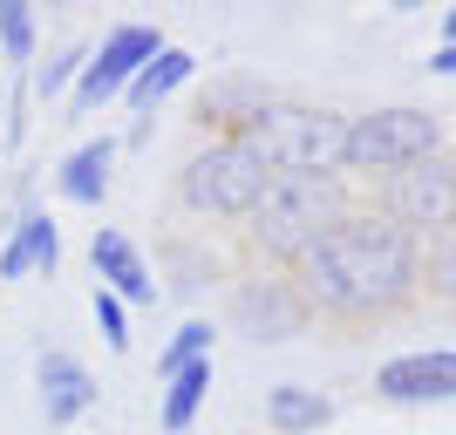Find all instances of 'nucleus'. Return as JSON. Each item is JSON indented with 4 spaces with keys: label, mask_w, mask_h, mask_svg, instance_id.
<instances>
[{
    "label": "nucleus",
    "mask_w": 456,
    "mask_h": 435,
    "mask_svg": "<svg viewBox=\"0 0 456 435\" xmlns=\"http://www.w3.org/2000/svg\"><path fill=\"white\" fill-rule=\"evenodd\" d=\"M89 259H95V286H110L123 306H136V300H157V279H151V259L123 238V231H110V225H95V238H89Z\"/></svg>",
    "instance_id": "nucleus-12"
},
{
    "label": "nucleus",
    "mask_w": 456,
    "mask_h": 435,
    "mask_svg": "<svg viewBox=\"0 0 456 435\" xmlns=\"http://www.w3.org/2000/svg\"><path fill=\"white\" fill-rule=\"evenodd\" d=\"M82 61H89V48H82V41H76V48H61V55H55V61H48V68L35 76V95H41V102H55V95L82 76Z\"/></svg>",
    "instance_id": "nucleus-20"
},
{
    "label": "nucleus",
    "mask_w": 456,
    "mask_h": 435,
    "mask_svg": "<svg viewBox=\"0 0 456 435\" xmlns=\"http://www.w3.org/2000/svg\"><path fill=\"white\" fill-rule=\"evenodd\" d=\"M273 102H280V95H273L259 76L225 68V76H211V89L198 95V123H205V130H225V136H246Z\"/></svg>",
    "instance_id": "nucleus-10"
},
{
    "label": "nucleus",
    "mask_w": 456,
    "mask_h": 435,
    "mask_svg": "<svg viewBox=\"0 0 456 435\" xmlns=\"http://www.w3.org/2000/svg\"><path fill=\"white\" fill-rule=\"evenodd\" d=\"M191 360H211V320H184L171 341H164V354H157V381L184 375Z\"/></svg>",
    "instance_id": "nucleus-18"
},
{
    "label": "nucleus",
    "mask_w": 456,
    "mask_h": 435,
    "mask_svg": "<svg viewBox=\"0 0 456 435\" xmlns=\"http://www.w3.org/2000/svg\"><path fill=\"white\" fill-rule=\"evenodd\" d=\"M381 218L409 238H450L456 231V164L429 157L381 184Z\"/></svg>",
    "instance_id": "nucleus-6"
},
{
    "label": "nucleus",
    "mask_w": 456,
    "mask_h": 435,
    "mask_svg": "<svg viewBox=\"0 0 456 435\" xmlns=\"http://www.w3.org/2000/svg\"><path fill=\"white\" fill-rule=\"evenodd\" d=\"M347 218V190L341 177H273V190L252 211V246L273 252L286 265H306L321 252V238Z\"/></svg>",
    "instance_id": "nucleus-2"
},
{
    "label": "nucleus",
    "mask_w": 456,
    "mask_h": 435,
    "mask_svg": "<svg viewBox=\"0 0 456 435\" xmlns=\"http://www.w3.org/2000/svg\"><path fill=\"white\" fill-rule=\"evenodd\" d=\"M205 395H211V360H191L184 375H171V381H164V401H157L164 429H171V435H184L191 422H198V408H205Z\"/></svg>",
    "instance_id": "nucleus-17"
},
{
    "label": "nucleus",
    "mask_w": 456,
    "mask_h": 435,
    "mask_svg": "<svg viewBox=\"0 0 456 435\" xmlns=\"http://www.w3.org/2000/svg\"><path fill=\"white\" fill-rule=\"evenodd\" d=\"M429 76H456V41H443L436 55H429Z\"/></svg>",
    "instance_id": "nucleus-23"
},
{
    "label": "nucleus",
    "mask_w": 456,
    "mask_h": 435,
    "mask_svg": "<svg viewBox=\"0 0 456 435\" xmlns=\"http://www.w3.org/2000/svg\"><path fill=\"white\" fill-rule=\"evenodd\" d=\"M61 265V231L48 211H20L14 238L0 246V279H20V272H55Z\"/></svg>",
    "instance_id": "nucleus-14"
},
{
    "label": "nucleus",
    "mask_w": 456,
    "mask_h": 435,
    "mask_svg": "<svg viewBox=\"0 0 456 435\" xmlns=\"http://www.w3.org/2000/svg\"><path fill=\"white\" fill-rule=\"evenodd\" d=\"M266 422H273V435H321L327 422H334V401H327L321 388L280 381V388H266Z\"/></svg>",
    "instance_id": "nucleus-15"
},
{
    "label": "nucleus",
    "mask_w": 456,
    "mask_h": 435,
    "mask_svg": "<svg viewBox=\"0 0 456 435\" xmlns=\"http://www.w3.org/2000/svg\"><path fill=\"white\" fill-rule=\"evenodd\" d=\"M239 143H252V157L273 177H334L347 157V116L314 102H273Z\"/></svg>",
    "instance_id": "nucleus-3"
},
{
    "label": "nucleus",
    "mask_w": 456,
    "mask_h": 435,
    "mask_svg": "<svg viewBox=\"0 0 456 435\" xmlns=\"http://www.w3.org/2000/svg\"><path fill=\"white\" fill-rule=\"evenodd\" d=\"M443 41H456V7H450V20H443Z\"/></svg>",
    "instance_id": "nucleus-25"
},
{
    "label": "nucleus",
    "mask_w": 456,
    "mask_h": 435,
    "mask_svg": "<svg viewBox=\"0 0 456 435\" xmlns=\"http://www.w3.org/2000/svg\"><path fill=\"white\" fill-rule=\"evenodd\" d=\"M436 150H443V123L429 109H368V116H347L341 171L395 177V171H409V164H429Z\"/></svg>",
    "instance_id": "nucleus-5"
},
{
    "label": "nucleus",
    "mask_w": 456,
    "mask_h": 435,
    "mask_svg": "<svg viewBox=\"0 0 456 435\" xmlns=\"http://www.w3.org/2000/svg\"><path fill=\"white\" fill-rule=\"evenodd\" d=\"M110 171H116V136H89V143H76V150L61 157L55 190L69 205H102L110 197Z\"/></svg>",
    "instance_id": "nucleus-13"
},
{
    "label": "nucleus",
    "mask_w": 456,
    "mask_h": 435,
    "mask_svg": "<svg viewBox=\"0 0 456 435\" xmlns=\"http://www.w3.org/2000/svg\"><path fill=\"white\" fill-rule=\"evenodd\" d=\"M0 55L14 61H35V7L28 0H0Z\"/></svg>",
    "instance_id": "nucleus-19"
},
{
    "label": "nucleus",
    "mask_w": 456,
    "mask_h": 435,
    "mask_svg": "<svg viewBox=\"0 0 456 435\" xmlns=\"http://www.w3.org/2000/svg\"><path fill=\"white\" fill-rule=\"evenodd\" d=\"M164 48V35L157 28H143V20H123L102 48H89V61H82V76H76V109H102L110 95H123L136 82V68Z\"/></svg>",
    "instance_id": "nucleus-7"
},
{
    "label": "nucleus",
    "mask_w": 456,
    "mask_h": 435,
    "mask_svg": "<svg viewBox=\"0 0 456 435\" xmlns=\"http://www.w3.org/2000/svg\"><path fill=\"white\" fill-rule=\"evenodd\" d=\"M266 190H273V171L239 136H218L211 150H198L184 171H177V197H184V211H198V218H252Z\"/></svg>",
    "instance_id": "nucleus-4"
},
{
    "label": "nucleus",
    "mask_w": 456,
    "mask_h": 435,
    "mask_svg": "<svg viewBox=\"0 0 456 435\" xmlns=\"http://www.w3.org/2000/svg\"><path fill=\"white\" fill-rule=\"evenodd\" d=\"M0 116H7V82H0ZM0 150H7V123H0Z\"/></svg>",
    "instance_id": "nucleus-24"
},
{
    "label": "nucleus",
    "mask_w": 456,
    "mask_h": 435,
    "mask_svg": "<svg viewBox=\"0 0 456 435\" xmlns=\"http://www.w3.org/2000/svg\"><path fill=\"white\" fill-rule=\"evenodd\" d=\"M191 76H198V55H191V48H171V41H164V48H157V55L143 61V68H136V82H130V102H136L143 116H151L157 102H164V95H177Z\"/></svg>",
    "instance_id": "nucleus-16"
},
{
    "label": "nucleus",
    "mask_w": 456,
    "mask_h": 435,
    "mask_svg": "<svg viewBox=\"0 0 456 435\" xmlns=\"http://www.w3.org/2000/svg\"><path fill=\"white\" fill-rule=\"evenodd\" d=\"M89 306H95V326H102V341L123 354V347H130V306L116 300L110 286H95V300H89Z\"/></svg>",
    "instance_id": "nucleus-21"
},
{
    "label": "nucleus",
    "mask_w": 456,
    "mask_h": 435,
    "mask_svg": "<svg viewBox=\"0 0 456 435\" xmlns=\"http://www.w3.org/2000/svg\"><path fill=\"white\" fill-rule=\"evenodd\" d=\"M429 286H436L443 300H456V231L436 246V259H429Z\"/></svg>",
    "instance_id": "nucleus-22"
},
{
    "label": "nucleus",
    "mask_w": 456,
    "mask_h": 435,
    "mask_svg": "<svg viewBox=\"0 0 456 435\" xmlns=\"http://www.w3.org/2000/svg\"><path fill=\"white\" fill-rule=\"evenodd\" d=\"M35 388H41V415H48V429H69V422H82L95 408V375L82 367L76 354H61V347H48V354L35 360Z\"/></svg>",
    "instance_id": "nucleus-11"
},
{
    "label": "nucleus",
    "mask_w": 456,
    "mask_h": 435,
    "mask_svg": "<svg viewBox=\"0 0 456 435\" xmlns=\"http://www.w3.org/2000/svg\"><path fill=\"white\" fill-rule=\"evenodd\" d=\"M306 320H314V306H306L300 286H286V279H246L232 293V326H239L252 347L293 341V334H306Z\"/></svg>",
    "instance_id": "nucleus-8"
},
{
    "label": "nucleus",
    "mask_w": 456,
    "mask_h": 435,
    "mask_svg": "<svg viewBox=\"0 0 456 435\" xmlns=\"http://www.w3.org/2000/svg\"><path fill=\"white\" fill-rule=\"evenodd\" d=\"M375 395L395 408H422V401H456V354L450 347H416L375 367Z\"/></svg>",
    "instance_id": "nucleus-9"
},
{
    "label": "nucleus",
    "mask_w": 456,
    "mask_h": 435,
    "mask_svg": "<svg viewBox=\"0 0 456 435\" xmlns=\"http://www.w3.org/2000/svg\"><path fill=\"white\" fill-rule=\"evenodd\" d=\"M300 293L306 306H321V313H341V320H368V313H388L416 293L422 279V252L409 231H395L388 218L375 211H347L341 225L321 238V252L300 265Z\"/></svg>",
    "instance_id": "nucleus-1"
}]
</instances>
